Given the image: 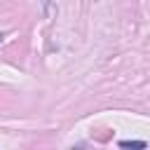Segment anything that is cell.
I'll use <instances>...</instances> for the list:
<instances>
[{"label":"cell","instance_id":"cell-1","mask_svg":"<svg viewBox=\"0 0 150 150\" xmlns=\"http://www.w3.org/2000/svg\"><path fill=\"white\" fill-rule=\"evenodd\" d=\"M145 141H120V148H145Z\"/></svg>","mask_w":150,"mask_h":150},{"label":"cell","instance_id":"cell-2","mask_svg":"<svg viewBox=\"0 0 150 150\" xmlns=\"http://www.w3.org/2000/svg\"><path fill=\"white\" fill-rule=\"evenodd\" d=\"M0 40H2V35H0Z\"/></svg>","mask_w":150,"mask_h":150}]
</instances>
